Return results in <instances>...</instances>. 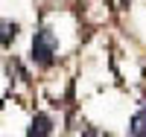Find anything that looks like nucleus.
Listing matches in <instances>:
<instances>
[{
  "label": "nucleus",
  "mask_w": 146,
  "mask_h": 137,
  "mask_svg": "<svg viewBox=\"0 0 146 137\" xmlns=\"http://www.w3.org/2000/svg\"><path fill=\"white\" fill-rule=\"evenodd\" d=\"M56 50H58L56 32H53V29H47V26H41L38 32H35V38H32V61H35L38 67H47V64H53V58H56Z\"/></svg>",
  "instance_id": "nucleus-1"
},
{
  "label": "nucleus",
  "mask_w": 146,
  "mask_h": 137,
  "mask_svg": "<svg viewBox=\"0 0 146 137\" xmlns=\"http://www.w3.org/2000/svg\"><path fill=\"white\" fill-rule=\"evenodd\" d=\"M53 134V117L50 114H35L32 126L27 128V137H50Z\"/></svg>",
  "instance_id": "nucleus-2"
},
{
  "label": "nucleus",
  "mask_w": 146,
  "mask_h": 137,
  "mask_svg": "<svg viewBox=\"0 0 146 137\" xmlns=\"http://www.w3.org/2000/svg\"><path fill=\"white\" fill-rule=\"evenodd\" d=\"M129 134L131 137H146V105L135 114V120H131V126H129Z\"/></svg>",
  "instance_id": "nucleus-3"
},
{
  "label": "nucleus",
  "mask_w": 146,
  "mask_h": 137,
  "mask_svg": "<svg viewBox=\"0 0 146 137\" xmlns=\"http://www.w3.org/2000/svg\"><path fill=\"white\" fill-rule=\"evenodd\" d=\"M18 23H12V21H3V23H0V44H12V41H15L18 38Z\"/></svg>",
  "instance_id": "nucleus-4"
}]
</instances>
